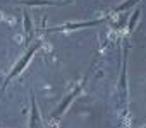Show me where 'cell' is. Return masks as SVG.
<instances>
[{
	"label": "cell",
	"instance_id": "cell-2",
	"mask_svg": "<svg viewBox=\"0 0 146 128\" xmlns=\"http://www.w3.org/2000/svg\"><path fill=\"white\" fill-rule=\"evenodd\" d=\"M103 21H86L81 24H65V26H58V27H52L46 29V33H55V31H70V29H81V27H90V26H96Z\"/></svg>",
	"mask_w": 146,
	"mask_h": 128
},
{
	"label": "cell",
	"instance_id": "cell-8",
	"mask_svg": "<svg viewBox=\"0 0 146 128\" xmlns=\"http://www.w3.org/2000/svg\"><path fill=\"white\" fill-rule=\"evenodd\" d=\"M137 0H129V2H125V4H122L120 7H117V10H122V9H127L129 5H132V4H136Z\"/></svg>",
	"mask_w": 146,
	"mask_h": 128
},
{
	"label": "cell",
	"instance_id": "cell-6",
	"mask_svg": "<svg viewBox=\"0 0 146 128\" xmlns=\"http://www.w3.org/2000/svg\"><path fill=\"white\" fill-rule=\"evenodd\" d=\"M125 58H127V51H124V63H122V79H120V91H122V94H125Z\"/></svg>",
	"mask_w": 146,
	"mask_h": 128
},
{
	"label": "cell",
	"instance_id": "cell-3",
	"mask_svg": "<svg viewBox=\"0 0 146 128\" xmlns=\"http://www.w3.org/2000/svg\"><path fill=\"white\" fill-rule=\"evenodd\" d=\"M79 92H81V87H76V89H74V92H70V94H69V96L64 99V103H62V104H60V108H58V109H57V111L52 114V118H58V116H60V114L65 111V108L70 104V101H74V97H76Z\"/></svg>",
	"mask_w": 146,
	"mask_h": 128
},
{
	"label": "cell",
	"instance_id": "cell-9",
	"mask_svg": "<svg viewBox=\"0 0 146 128\" xmlns=\"http://www.w3.org/2000/svg\"><path fill=\"white\" fill-rule=\"evenodd\" d=\"M137 16H139V10H136V12H134L132 19H131V26H129V29H132V27H134V24H136V19H137Z\"/></svg>",
	"mask_w": 146,
	"mask_h": 128
},
{
	"label": "cell",
	"instance_id": "cell-5",
	"mask_svg": "<svg viewBox=\"0 0 146 128\" xmlns=\"http://www.w3.org/2000/svg\"><path fill=\"white\" fill-rule=\"evenodd\" d=\"M24 5H65L67 2H53V0H19Z\"/></svg>",
	"mask_w": 146,
	"mask_h": 128
},
{
	"label": "cell",
	"instance_id": "cell-4",
	"mask_svg": "<svg viewBox=\"0 0 146 128\" xmlns=\"http://www.w3.org/2000/svg\"><path fill=\"white\" fill-rule=\"evenodd\" d=\"M38 126H40V116H38L36 99H35V94H31V121H29V128H38Z\"/></svg>",
	"mask_w": 146,
	"mask_h": 128
},
{
	"label": "cell",
	"instance_id": "cell-7",
	"mask_svg": "<svg viewBox=\"0 0 146 128\" xmlns=\"http://www.w3.org/2000/svg\"><path fill=\"white\" fill-rule=\"evenodd\" d=\"M24 19H26V33H28V38L31 36V22H29V16L24 14Z\"/></svg>",
	"mask_w": 146,
	"mask_h": 128
},
{
	"label": "cell",
	"instance_id": "cell-1",
	"mask_svg": "<svg viewBox=\"0 0 146 128\" xmlns=\"http://www.w3.org/2000/svg\"><path fill=\"white\" fill-rule=\"evenodd\" d=\"M38 48H40V43H36V44H33V46H31V48L28 50V53H26V55L23 56V60H21V61L17 63V65L14 67V70H12V72L9 74V77L5 79V82H4V86H2V91H0V97H2V94H4V91L7 89V86H9V82H11V80H12V79H14V77H16L17 74H21V72H23V69H24V67L28 65V63H29V60L33 58V55H35V51H36Z\"/></svg>",
	"mask_w": 146,
	"mask_h": 128
}]
</instances>
